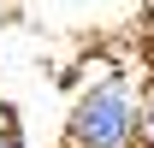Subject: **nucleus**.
I'll list each match as a JSON object with an SVG mask.
<instances>
[{
    "label": "nucleus",
    "instance_id": "nucleus-1",
    "mask_svg": "<svg viewBox=\"0 0 154 148\" xmlns=\"http://www.w3.org/2000/svg\"><path fill=\"white\" fill-rule=\"evenodd\" d=\"M65 148H142V95L131 77H107L71 101Z\"/></svg>",
    "mask_w": 154,
    "mask_h": 148
},
{
    "label": "nucleus",
    "instance_id": "nucleus-2",
    "mask_svg": "<svg viewBox=\"0 0 154 148\" xmlns=\"http://www.w3.org/2000/svg\"><path fill=\"white\" fill-rule=\"evenodd\" d=\"M142 148H154V89L142 95Z\"/></svg>",
    "mask_w": 154,
    "mask_h": 148
},
{
    "label": "nucleus",
    "instance_id": "nucleus-3",
    "mask_svg": "<svg viewBox=\"0 0 154 148\" xmlns=\"http://www.w3.org/2000/svg\"><path fill=\"white\" fill-rule=\"evenodd\" d=\"M6 130H18V119H12V107L0 101V136H6Z\"/></svg>",
    "mask_w": 154,
    "mask_h": 148
},
{
    "label": "nucleus",
    "instance_id": "nucleus-4",
    "mask_svg": "<svg viewBox=\"0 0 154 148\" xmlns=\"http://www.w3.org/2000/svg\"><path fill=\"white\" fill-rule=\"evenodd\" d=\"M0 148H24V136H18V130H6V136H0Z\"/></svg>",
    "mask_w": 154,
    "mask_h": 148
},
{
    "label": "nucleus",
    "instance_id": "nucleus-5",
    "mask_svg": "<svg viewBox=\"0 0 154 148\" xmlns=\"http://www.w3.org/2000/svg\"><path fill=\"white\" fill-rule=\"evenodd\" d=\"M142 6H148V12H154V0H142Z\"/></svg>",
    "mask_w": 154,
    "mask_h": 148
}]
</instances>
